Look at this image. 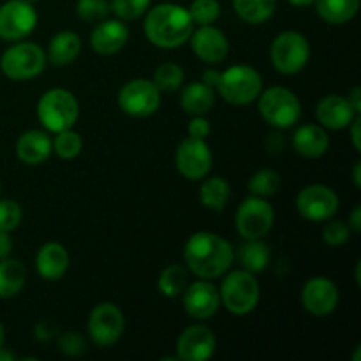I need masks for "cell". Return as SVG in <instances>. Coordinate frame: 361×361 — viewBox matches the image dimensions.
Returning <instances> with one entry per match:
<instances>
[{"instance_id": "obj_1", "label": "cell", "mask_w": 361, "mask_h": 361, "mask_svg": "<svg viewBox=\"0 0 361 361\" xmlns=\"http://www.w3.org/2000/svg\"><path fill=\"white\" fill-rule=\"evenodd\" d=\"M183 259L187 268L196 277L204 281H215L228 274L235 261V249L228 240L215 233H194L185 243Z\"/></svg>"}, {"instance_id": "obj_2", "label": "cell", "mask_w": 361, "mask_h": 361, "mask_svg": "<svg viewBox=\"0 0 361 361\" xmlns=\"http://www.w3.org/2000/svg\"><path fill=\"white\" fill-rule=\"evenodd\" d=\"M145 35L157 48H178L189 41L194 21L189 11L176 4H159L147 13Z\"/></svg>"}, {"instance_id": "obj_3", "label": "cell", "mask_w": 361, "mask_h": 361, "mask_svg": "<svg viewBox=\"0 0 361 361\" xmlns=\"http://www.w3.org/2000/svg\"><path fill=\"white\" fill-rule=\"evenodd\" d=\"M80 116V104L67 88H49L37 102V118L46 130L60 133L73 129Z\"/></svg>"}, {"instance_id": "obj_4", "label": "cell", "mask_w": 361, "mask_h": 361, "mask_svg": "<svg viewBox=\"0 0 361 361\" xmlns=\"http://www.w3.org/2000/svg\"><path fill=\"white\" fill-rule=\"evenodd\" d=\"M226 275V274H224ZM221 302L235 316H247L259 303L261 289L254 274L247 270L229 271L221 284Z\"/></svg>"}, {"instance_id": "obj_5", "label": "cell", "mask_w": 361, "mask_h": 361, "mask_svg": "<svg viewBox=\"0 0 361 361\" xmlns=\"http://www.w3.org/2000/svg\"><path fill=\"white\" fill-rule=\"evenodd\" d=\"M215 90L229 104L247 106L263 92V78L254 67L236 63L221 74V81Z\"/></svg>"}, {"instance_id": "obj_6", "label": "cell", "mask_w": 361, "mask_h": 361, "mask_svg": "<svg viewBox=\"0 0 361 361\" xmlns=\"http://www.w3.org/2000/svg\"><path fill=\"white\" fill-rule=\"evenodd\" d=\"M46 51L35 42L16 41L0 56V71L13 81H28L46 67Z\"/></svg>"}, {"instance_id": "obj_7", "label": "cell", "mask_w": 361, "mask_h": 361, "mask_svg": "<svg viewBox=\"0 0 361 361\" xmlns=\"http://www.w3.org/2000/svg\"><path fill=\"white\" fill-rule=\"evenodd\" d=\"M259 115L275 129H289L300 122L302 102L286 87H270L259 94Z\"/></svg>"}, {"instance_id": "obj_8", "label": "cell", "mask_w": 361, "mask_h": 361, "mask_svg": "<svg viewBox=\"0 0 361 361\" xmlns=\"http://www.w3.org/2000/svg\"><path fill=\"white\" fill-rule=\"evenodd\" d=\"M310 59V42L302 32H281L271 41L270 60L275 71L286 76L298 74L305 69Z\"/></svg>"}, {"instance_id": "obj_9", "label": "cell", "mask_w": 361, "mask_h": 361, "mask_svg": "<svg viewBox=\"0 0 361 361\" xmlns=\"http://www.w3.org/2000/svg\"><path fill=\"white\" fill-rule=\"evenodd\" d=\"M274 207L264 197H247L236 210L235 224L243 240H263L274 228Z\"/></svg>"}, {"instance_id": "obj_10", "label": "cell", "mask_w": 361, "mask_h": 361, "mask_svg": "<svg viewBox=\"0 0 361 361\" xmlns=\"http://www.w3.org/2000/svg\"><path fill=\"white\" fill-rule=\"evenodd\" d=\"M116 102L126 115L134 116V118H147L154 115L161 106V92L155 87L154 81L136 78V80L127 81L120 88Z\"/></svg>"}, {"instance_id": "obj_11", "label": "cell", "mask_w": 361, "mask_h": 361, "mask_svg": "<svg viewBox=\"0 0 361 361\" xmlns=\"http://www.w3.org/2000/svg\"><path fill=\"white\" fill-rule=\"evenodd\" d=\"M88 335L99 348H111L122 338L126 330V317L115 303H99L88 316Z\"/></svg>"}, {"instance_id": "obj_12", "label": "cell", "mask_w": 361, "mask_h": 361, "mask_svg": "<svg viewBox=\"0 0 361 361\" xmlns=\"http://www.w3.org/2000/svg\"><path fill=\"white\" fill-rule=\"evenodd\" d=\"M37 25L34 4L25 0H7L0 6V39L9 42L23 41Z\"/></svg>"}, {"instance_id": "obj_13", "label": "cell", "mask_w": 361, "mask_h": 361, "mask_svg": "<svg viewBox=\"0 0 361 361\" xmlns=\"http://www.w3.org/2000/svg\"><path fill=\"white\" fill-rule=\"evenodd\" d=\"M341 207L337 192L321 183L303 187L296 196L298 214L309 222H324L334 217Z\"/></svg>"}, {"instance_id": "obj_14", "label": "cell", "mask_w": 361, "mask_h": 361, "mask_svg": "<svg viewBox=\"0 0 361 361\" xmlns=\"http://www.w3.org/2000/svg\"><path fill=\"white\" fill-rule=\"evenodd\" d=\"M214 155L207 140L187 137L178 145L175 154V164L180 175L190 182H200L210 173Z\"/></svg>"}, {"instance_id": "obj_15", "label": "cell", "mask_w": 361, "mask_h": 361, "mask_svg": "<svg viewBox=\"0 0 361 361\" xmlns=\"http://www.w3.org/2000/svg\"><path fill=\"white\" fill-rule=\"evenodd\" d=\"M217 338L204 324H192L180 334L176 341V356L182 361H207L214 356Z\"/></svg>"}, {"instance_id": "obj_16", "label": "cell", "mask_w": 361, "mask_h": 361, "mask_svg": "<svg viewBox=\"0 0 361 361\" xmlns=\"http://www.w3.org/2000/svg\"><path fill=\"white\" fill-rule=\"evenodd\" d=\"M338 288L328 277H312L302 289V305L316 317L330 316L338 305Z\"/></svg>"}, {"instance_id": "obj_17", "label": "cell", "mask_w": 361, "mask_h": 361, "mask_svg": "<svg viewBox=\"0 0 361 361\" xmlns=\"http://www.w3.org/2000/svg\"><path fill=\"white\" fill-rule=\"evenodd\" d=\"M183 307L192 319H210L212 316L217 314L219 307H221L219 289L210 281L200 279V281L187 286L185 291H183Z\"/></svg>"}, {"instance_id": "obj_18", "label": "cell", "mask_w": 361, "mask_h": 361, "mask_svg": "<svg viewBox=\"0 0 361 361\" xmlns=\"http://www.w3.org/2000/svg\"><path fill=\"white\" fill-rule=\"evenodd\" d=\"M192 51L201 62L221 63L229 53V41L221 28L214 25H201L197 30H192L189 37Z\"/></svg>"}, {"instance_id": "obj_19", "label": "cell", "mask_w": 361, "mask_h": 361, "mask_svg": "<svg viewBox=\"0 0 361 361\" xmlns=\"http://www.w3.org/2000/svg\"><path fill=\"white\" fill-rule=\"evenodd\" d=\"M129 41V28L122 20H102L94 27L90 34V46L97 55L109 56L122 51Z\"/></svg>"}, {"instance_id": "obj_20", "label": "cell", "mask_w": 361, "mask_h": 361, "mask_svg": "<svg viewBox=\"0 0 361 361\" xmlns=\"http://www.w3.org/2000/svg\"><path fill=\"white\" fill-rule=\"evenodd\" d=\"M356 116H358V113L353 109L348 97H342V95H326V97L321 99L316 108V118L324 129H345Z\"/></svg>"}, {"instance_id": "obj_21", "label": "cell", "mask_w": 361, "mask_h": 361, "mask_svg": "<svg viewBox=\"0 0 361 361\" xmlns=\"http://www.w3.org/2000/svg\"><path fill=\"white\" fill-rule=\"evenodd\" d=\"M51 152V137L44 130L30 129L21 134L16 141V157L27 166L42 164L48 161Z\"/></svg>"}, {"instance_id": "obj_22", "label": "cell", "mask_w": 361, "mask_h": 361, "mask_svg": "<svg viewBox=\"0 0 361 361\" xmlns=\"http://www.w3.org/2000/svg\"><path fill=\"white\" fill-rule=\"evenodd\" d=\"M35 268L44 281H60L69 268V254L59 242H48L35 256Z\"/></svg>"}, {"instance_id": "obj_23", "label": "cell", "mask_w": 361, "mask_h": 361, "mask_svg": "<svg viewBox=\"0 0 361 361\" xmlns=\"http://www.w3.org/2000/svg\"><path fill=\"white\" fill-rule=\"evenodd\" d=\"M293 148L296 154L305 159L323 157L330 148V137H328L324 127L316 126V123H305L293 134Z\"/></svg>"}, {"instance_id": "obj_24", "label": "cell", "mask_w": 361, "mask_h": 361, "mask_svg": "<svg viewBox=\"0 0 361 361\" xmlns=\"http://www.w3.org/2000/svg\"><path fill=\"white\" fill-rule=\"evenodd\" d=\"M81 39L76 32L62 30L53 35L46 49V60L53 67H66L80 56Z\"/></svg>"}, {"instance_id": "obj_25", "label": "cell", "mask_w": 361, "mask_h": 361, "mask_svg": "<svg viewBox=\"0 0 361 361\" xmlns=\"http://www.w3.org/2000/svg\"><path fill=\"white\" fill-rule=\"evenodd\" d=\"M215 102V90L203 81L187 85L180 94V106L190 116L207 115Z\"/></svg>"}, {"instance_id": "obj_26", "label": "cell", "mask_w": 361, "mask_h": 361, "mask_svg": "<svg viewBox=\"0 0 361 361\" xmlns=\"http://www.w3.org/2000/svg\"><path fill=\"white\" fill-rule=\"evenodd\" d=\"M317 16L330 25H344L360 11V0H316Z\"/></svg>"}, {"instance_id": "obj_27", "label": "cell", "mask_w": 361, "mask_h": 361, "mask_svg": "<svg viewBox=\"0 0 361 361\" xmlns=\"http://www.w3.org/2000/svg\"><path fill=\"white\" fill-rule=\"evenodd\" d=\"M238 261L243 270L250 274H261L271 261L270 247L263 240H245L238 249Z\"/></svg>"}, {"instance_id": "obj_28", "label": "cell", "mask_w": 361, "mask_h": 361, "mask_svg": "<svg viewBox=\"0 0 361 361\" xmlns=\"http://www.w3.org/2000/svg\"><path fill=\"white\" fill-rule=\"evenodd\" d=\"M27 270L23 263L13 257L0 259V298H13L23 289Z\"/></svg>"}, {"instance_id": "obj_29", "label": "cell", "mask_w": 361, "mask_h": 361, "mask_svg": "<svg viewBox=\"0 0 361 361\" xmlns=\"http://www.w3.org/2000/svg\"><path fill=\"white\" fill-rule=\"evenodd\" d=\"M231 197V187L222 176L207 178L200 187V201L207 210L221 212Z\"/></svg>"}, {"instance_id": "obj_30", "label": "cell", "mask_w": 361, "mask_h": 361, "mask_svg": "<svg viewBox=\"0 0 361 361\" xmlns=\"http://www.w3.org/2000/svg\"><path fill=\"white\" fill-rule=\"evenodd\" d=\"M240 20L250 25L267 23L277 11V0H233Z\"/></svg>"}, {"instance_id": "obj_31", "label": "cell", "mask_w": 361, "mask_h": 361, "mask_svg": "<svg viewBox=\"0 0 361 361\" xmlns=\"http://www.w3.org/2000/svg\"><path fill=\"white\" fill-rule=\"evenodd\" d=\"M189 286V271L182 264H169L161 271L157 281L159 291L168 298H178Z\"/></svg>"}, {"instance_id": "obj_32", "label": "cell", "mask_w": 361, "mask_h": 361, "mask_svg": "<svg viewBox=\"0 0 361 361\" xmlns=\"http://www.w3.org/2000/svg\"><path fill=\"white\" fill-rule=\"evenodd\" d=\"M185 81V73L182 66L175 62H164L155 69L154 73V85L159 88V92L164 94H173L178 90Z\"/></svg>"}, {"instance_id": "obj_33", "label": "cell", "mask_w": 361, "mask_h": 361, "mask_svg": "<svg viewBox=\"0 0 361 361\" xmlns=\"http://www.w3.org/2000/svg\"><path fill=\"white\" fill-rule=\"evenodd\" d=\"M247 187L252 196L267 200V197L275 196L281 189V175L274 169H259L257 173H254Z\"/></svg>"}, {"instance_id": "obj_34", "label": "cell", "mask_w": 361, "mask_h": 361, "mask_svg": "<svg viewBox=\"0 0 361 361\" xmlns=\"http://www.w3.org/2000/svg\"><path fill=\"white\" fill-rule=\"evenodd\" d=\"M53 143V152L59 155L63 161H73L83 150V140L78 133H74L73 129H66L56 133Z\"/></svg>"}, {"instance_id": "obj_35", "label": "cell", "mask_w": 361, "mask_h": 361, "mask_svg": "<svg viewBox=\"0 0 361 361\" xmlns=\"http://www.w3.org/2000/svg\"><path fill=\"white\" fill-rule=\"evenodd\" d=\"M194 25H214L221 16V2L219 0H194L189 9Z\"/></svg>"}, {"instance_id": "obj_36", "label": "cell", "mask_w": 361, "mask_h": 361, "mask_svg": "<svg viewBox=\"0 0 361 361\" xmlns=\"http://www.w3.org/2000/svg\"><path fill=\"white\" fill-rule=\"evenodd\" d=\"M111 11L108 0H78L76 14L87 23H99L106 20Z\"/></svg>"}, {"instance_id": "obj_37", "label": "cell", "mask_w": 361, "mask_h": 361, "mask_svg": "<svg viewBox=\"0 0 361 361\" xmlns=\"http://www.w3.org/2000/svg\"><path fill=\"white\" fill-rule=\"evenodd\" d=\"M109 7L118 20L133 21L147 13L150 0H111Z\"/></svg>"}, {"instance_id": "obj_38", "label": "cell", "mask_w": 361, "mask_h": 361, "mask_svg": "<svg viewBox=\"0 0 361 361\" xmlns=\"http://www.w3.org/2000/svg\"><path fill=\"white\" fill-rule=\"evenodd\" d=\"M323 228V240L331 247H341L344 243H348L349 236H351V228L349 224H345L344 221H337V219H328L324 221Z\"/></svg>"}, {"instance_id": "obj_39", "label": "cell", "mask_w": 361, "mask_h": 361, "mask_svg": "<svg viewBox=\"0 0 361 361\" xmlns=\"http://www.w3.org/2000/svg\"><path fill=\"white\" fill-rule=\"evenodd\" d=\"M23 212L14 200H0V231H14L21 224Z\"/></svg>"}, {"instance_id": "obj_40", "label": "cell", "mask_w": 361, "mask_h": 361, "mask_svg": "<svg viewBox=\"0 0 361 361\" xmlns=\"http://www.w3.org/2000/svg\"><path fill=\"white\" fill-rule=\"evenodd\" d=\"M60 353L66 356H81L85 351H87V342L81 337L78 331H67L60 337L59 341Z\"/></svg>"}, {"instance_id": "obj_41", "label": "cell", "mask_w": 361, "mask_h": 361, "mask_svg": "<svg viewBox=\"0 0 361 361\" xmlns=\"http://www.w3.org/2000/svg\"><path fill=\"white\" fill-rule=\"evenodd\" d=\"M212 133V126L203 115L192 116V120L187 126V134L189 137H194V140H207Z\"/></svg>"}, {"instance_id": "obj_42", "label": "cell", "mask_w": 361, "mask_h": 361, "mask_svg": "<svg viewBox=\"0 0 361 361\" xmlns=\"http://www.w3.org/2000/svg\"><path fill=\"white\" fill-rule=\"evenodd\" d=\"M267 148L271 155H279L286 148V137L281 133H271L267 140Z\"/></svg>"}, {"instance_id": "obj_43", "label": "cell", "mask_w": 361, "mask_h": 361, "mask_svg": "<svg viewBox=\"0 0 361 361\" xmlns=\"http://www.w3.org/2000/svg\"><path fill=\"white\" fill-rule=\"evenodd\" d=\"M221 71L219 69H214V67H212V69H204L203 71V74H201V80H203V83L204 85H208V87L210 88H217V85H219V81H221Z\"/></svg>"}, {"instance_id": "obj_44", "label": "cell", "mask_w": 361, "mask_h": 361, "mask_svg": "<svg viewBox=\"0 0 361 361\" xmlns=\"http://www.w3.org/2000/svg\"><path fill=\"white\" fill-rule=\"evenodd\" d=\"M13 252V240H11L9 233L0 231V259H6Z\"/></svg>"}, {"instance_id": "obj_45", "label": "cell", "mask_w": 361, "mask_h": 361, "mask_svg": "<svg viewBox=\"0 0 361 361\" xmlns=\"http://www.w3.org/2000/svg\"><path fill=\"white\" fill-rule=\"evenodd\" d=\"M360 122H361V116L358 115L351 123H349V130H351V141H353V147H355L356 152H361V136H360Z\"/></svg>"}, {"instance_id": "obj_46", "label": "cell", "mask_w": 361, "mask_h": 361, "mask_svg": "<svg viewBox=\"0 0 361 361\" xmlns=\"http://www.w3.org/2000/svg\"><path fill=\"white\" fill-rule=\"evenodd\" d=\"M349 228H351V231L355 233H360L361 231V207H355V210L351 212V217H349L348 221Z\"/></svg>"}, {"instance_id": "obj_47", "label": "cell", "mask_w": 361, "mask_h": 361, "mask_svg": "<svg viewBox=\"0 0 361 361\" xmlns=\"http://www.w3.org/2000/svg\"><path fill=\"white\" fill-rule=\"evenodd\" d=\"M348 101L351 102L353 109H355L358 115H361V88L360 87H355L351 90V94L348 95Z\"/></svg>"}, {"instance_id": "obj_48", "label": "cell", "mask_w": 361, "mask_h": 361, "mask_svg": "<svg viewBox=\"0 0 361 361\" xmlns=\"http://www.w3.org/2000/svg\"><path fill=\"white\" fill-rule=\"evenodd\" d=\"M353 180H355L356 189H360V187H361V162L360 161L356 162L355 169H353Z\"/></svg>"}, {"instance_id": "obj_49", "label": "cell", "mask_w": 361, "mask_h": 361, "mask_svg": "<svg viewBox=\"0 0 361 361\" xmlns=\"http://www.w3.org/2000/svg\"><path fill=\"white\" fill-rule=\"evenodd\" d=\"M288 2L295 7H309V6H312L316 0H288Z\"/></svg>"}, {"instance_id": "obj_50", "label": "cell", "mask_w": 361, "mask_h": 361, "mask_svg": "<svg viewBox=\"0 0 361 361\" xmlns=\"http://www.w3.org/2000/svg\"><path fill=\"white\" fill-rule=\"evenodd\" d=\"M16 360V356L13 355V353L6 351V349H0V361H14Z\"/></svg>"}, {"instance_id": "obj_51", "label": "cell", "mask_w": 361, "mask_h": 361, "mask_svg": "<svg viewBox=\"0 0 361 361\" xmlns=\"http://www.w3.org/2000/svg\"><path fill=\"white\" fill-rule=\"evenodd\" d=\"M4 338H6V335H4V326L2 323H0V349L4 348Z\"/></svg>"}, {"instance_id": "obj_52", "label": "cell", "mask_w": 361, "mask_h": 361, "mask_svg": "<svg viewBox=\"0 0 361 361\" xmlns=\"http://www.w3.org/2000/svg\"><path fill=\"white\" fill-rule=\"evenodd\" d=\"M360 267H361V264L358 263V264H356V284H361V281H360Z\"/></svg>"}, {"instance_id": "obj_53", "label": "cell", "mask_w": 361, "mask_h": 361, "mask_svg": "<svg viewBox=\"0 0 361 361\" xmlns=\"http://www.w3.org/2000/svg\"><path fill=\"white\" fill-rule=\"evenodd\" d=\"M25 2H30V4H35V2H39V0H25Z\"/></svg>"}, {"instance_id": "obj_54", "label": "cell", "mask_w": 361, "mask_h": 361, "mask_svg": "<svg viewBox=\"0 0 361 361\" xmlns=\"http://www.w3.org/2000/svg\"><path fill=\"white\" fill-rule=\"evenodd\" d=\"M0 190H2V185H0Z\"/></svg>"}]
</instances>
